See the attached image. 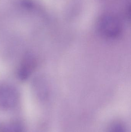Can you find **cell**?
<instances>
[{
  "mask_svg": "<svg viewBox=\"0 0 131 132\" xmlns=\"http://www.w3.org/2000/svg\"><path fill=\"white\" fill-rule=\"evenodd\" d=\"M97 27L99 33L108 39L117 38L121 34L123 29L120 19L112 14L101 15L98 20Z\"/></svg>",
  "mask_w": 131,
  "mask_h": 132,
  "instance_id": "6da1fadb",
  "label": "cell"
},
{
  "mask_svg": "<svg viewBox=\"0 0 131 132\" xmlns=\"http://www.w3.org/2000/svg\"><path fill=\"white\" fill-rule=\"evenodd\" d=\"M18 98V92L15 88L7 84L0 85V108H12L17 104Z\"/></svg>",
  "mask_w": 131,
  "mask_h": 132,
  "instance_id": "7a4b0ae2",
  "label": "cell"
},
{
  "mask_svg": "<svg viewBox=\"0 0 131 132\" xmlns=\"http://www.w3.org/2000/svg\"><path fill=\"white\" fill-rule=\"evenodd\" d=\"M37 66L35 56L31 53H26L23 57L18 70L19 78L22 80L27 79L34 70Z\"/></svg>",
  "mask_w": 131,
  "mask_h": 132,
  "instance_id": "3957f363",
  "label": "cell"
},
{
  "mask_svg": "<svg viewBox=\"0 0 131 132\" xmlns=\"http://www.w3.org/2000/svg\"><path fill=\"white\" fill-rule=\"evenodd\" d=\"M22 125L17 121H11L2 125L0 128V132H24Z\"/></svg>",
  "mask_w": 131,
  "mask_h": 132,
  "instance_id": "277c9868",
  "label": "cell"
},
{
  "mask_svg": "<svg viewBox=\"0 0 131 132\" xmlns=\"http://www.w3.org/2000/svg\"><path fill=\"white\" fill-rule=\"evenodd\" d=\"M108 132H126V130L123 125L117 122L111 126Z\"/></svg>",
  "mask_w": 131,
  "mask_h": 132,
  "instance_id": "5b68a950",
  "label": "cell"
}]
</instances>
